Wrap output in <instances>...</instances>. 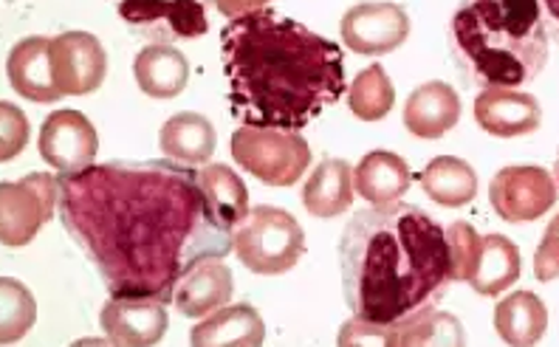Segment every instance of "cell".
I'll use <instances>...</instances> for the list:
<instances>
[{
    "mask_svg": "<svg viewBox=\"0 0 559 347\" xmlns=\"http://www.w3.org/2000/svg\"><path fill=\"white\" fill-rule=\"evenodd\" d=\"M396 334H393V325H382V322H368L354 316L350 322H345L340 331V345H388L393 347Z\"/></svg>",
    "mask_w": 559,
    "mask_h": 347,
    "instance_id": "1f68e13d",
    "label": "cell"
},
{
    "mask_svg": "<svg viewBox=\"0 0 559 347\" xmlns=\"http://www.w3.org/2000/svg\"><path fill=\"white\" fill-rule=\"evenodd\" d=\"M461 119V99L447 82H424L404 105V128L418 139H441Z\"/></svg>",
    "mask_w": 559,
    "mask_h": 347,
    "instance_id": "2e32d148",
    "label": "cell"
},
{
    "mask_svg": "<svg viewBox=\"0 0 559 347\" xmlns=\"http://www.w3.org/2000/svg\"><path fill=\"white\" fill-rule=\"evenodd\" d=\"M199 181L212 215L218 218L224 229L235 235V229L249 215V190H246L238 172L233 167H226V164H206L204 170L199 172Z\"/></svg>",
    "mask_w": 559,
    "mask_h": 347,
    "instance_id": "cb8c5ba5",
    "label": "cell"
},
{
    "mask_svg": "<svg viewBox=\"0 0 559 347\" xmlns=\"http://www.w3.org/2000/svg\"><path fill=\"white\" fill-rule=\"evenodd\" d=\"M554 181H557L559 187V153H557V161H554Z\"/></svg>",
    "mask_w": 559,
    "mask_h": 347,
    "instance_id": "d590c367",
    "label": "cell"
},
{
    "mask_svg": "<svg viewBox=\"0 0 559 347\" xmlns=\"http://www.w3.org/2000/svg\"><path fill=\"white\" fill-rule=\"evenodd\" d=\"M520 277V252L518 246L503 235H486L480 246L478 266L472 272L469 286L480 297H495L503 294L506 288L514 286Z\"/></svg>",
    "mask_w": 559,
    "mask_h": 347,
    "instance_id": "484cf974",
    "label": "cell"
},
{
    "mask_svg": "<svg viewBox=\"0 0 559 347\" xmlns=\"http://www.w3.org/2000/svg\"><path fill=\"white\" fill-rule=\"evenodd\" d=\"M60 220L110 297H153L164 306L199 263L235 249L199 172L173 158L91 164L60 176Z\"/></svg>",
    "mask_w": 559,
    "mask_h": 347,
    "instance_id": "6da1fadb",
    "label": "cell"
},
{
    "mask_svg": "<svg viewBox=\"0 0 559 347\" xmlns=\"http://www.w3.org/2000/svg\"><path fill=\"white\" fill-rule=\"evenodd\" d=\"M418 184L441 206H466L478 195V176L464 158L438 156L421 172Z\"/></svg>",
    "mask_w": 559,
    "mask_h": 347,
    "instance_id": "d4e9b609",
    "label": "cell"
},
{
    "mask_svg": "<svg viewBox=\"0 0 559 347\" xmlns=\"http://www.w3.org/2000/svg\"><path fill=\"white\" fill-rule=\"evenodd\" d=\"M7 74L12 88L28 103H57L62 91L51 69V40L48 37H26L9 51Z\"/></svg>",
    "mask_w": 559,
    "mask_h": 347,
    "instance_id": "9a60e30c",
    "label": "cell"
},
{
    "mask_svg": "<svg viewBox=\"0 0 559 347\" xmlns=\"http://www.w3.org/2000/svg\"><path fill=\"white\" fill-rule=\"evenodd\" d=\"M266 339V325L258 308L224 306L192 327L190 342L195 347H258Z\"/></svg>",
    "mask_w": 559,
    "mask_h": 347,
    "instance_id": "ac0fdd59",
    "label": "cell"
},
{
    "mask_svg": "<svg viewBox=\"0 0 559 347\" xmlns=\"http://www.w3.org/2000/svg\"><path fill=\"white\" fill-rule=\"evenodd\" d=\"M221 65L233 116L252 128L300 133L345 94L342 48L274 9L226 23Z\"/></svg>",
    "mask_w": 559,
    "mask_h": 347,
    "instance_id": "7a4b0ae2",
    "label": "cell"
},
{
    "mask_svg": "<svg viewBox=\"0 0 559 347\" xmlns=\"http://www.w3.org/2000/svg\"><path fill=\"white\" fill-rule=\"evenodd\" d=\"M447 240H450L452 283H469L472 272H475V266H478L484 238H480L472 224H466V220H455V224L447 229Z\"/></svg>",
    "mask_w": 559,
    "mask_h": 347,
    "instance_id": "f546056e",
    "label": "cell"
},
{
    "mask_svg": "<svg viewBox=\"0 0 559 347\" xmlns=\"http://www.w3.org/2000/svg\"><path fill=\"white\" fill-rule=\"evenodd\" d=\"M396 91L382 65H368L356 74L348 88V108L361 122H379L393 110Z\"/></svg>",
    "mask_w": 559,
    "mask_h": 347,
    "instance_id": "83f0119b",
    "label": "cell"
},
{
    "mask_svg": "<svg viewBox=\"0 0 559 347\" xmlns=\"http://www.w3.org/2000/svg\"><path fill=\"white\" fill-rule=\"evenodd\" d=\"M235 279L233 272L221 260H204L192 268L176 288V308L178 313H185L190 320H201L210 316L226 302L233 300Z\"/></svg>",
    "mask_w": 559,
    "mask_h": 347,
    "instance_id": "e0dca14e",
    "label": "cell"
},
{
    "mask_svg": "<svg viewBox=\"0 0 559 347\" xmlns=\"http://www.w3.org/2000/svg\"><path fill=\"white\" fill-rule=\"evenodd\" d=\"M396 342L393 347H421V345H438V347H457L464 345V327L452 313L438 311L436 306L424 308V311L413 313L407 320L393 325Z\"/></svg>",
    "mask_w": 559,
    "mask_h": 347,
    "instance_id": "4316f807",
    "label": "cell"
},
{
    "mask_svg": "<svg viewBox=\"0 0 559 347\" xmlns=\"http://www.w3.org/2000/svg\"><path fill=\"white\" fill-rule=\"evenodd\" d=\"M548 327V308L532 291L509 294L506 300L495 308V331L506 345L528 347L537 345L546 336Z\"/></svg>",
    "mask_w": 559,
    "mask_h": 347,
    "instance_id": "603a6c76",
    "label": "cell"
},
{
    "mask_svg": "<svg viewBox=\"0 0 559 347\" xmlns=\"http://www.w3.org/2000/svg\"><path fill=\"white\" fill-rule=\"evenodd\" d=\"M233 158L263 184L292 187L308 170L311 151L297 130L243 124L233 136Z\"/></svg>",
    "mask_w": 559,
    "mask_h": 347,
    "instance_id": "8992f818",
    "label": "cell"
},
{
    "mask_svg": "<svg viewBox=\"0 0 559 347\" xmlns=\"http://www.w3.org/2000/svg\"><path fill=\"white\" fill-rule=\"evenodd\" d=\"M51 69L62 94L85 96L108 76V55L88 32H62L51 37Z\"/></svg>",
    "mask_w": 559,
    "mask_h": 347,
    "instance_id": "8fae6325",
    "label": "cell"
},
{
    "mask_svg": "<svg viewBox=\"0 0 559 347\" xmlns=\"http://www.w3.org/2000/svg\"><path fill=\"white\" fill-rule=\"evenodd\" d=\"M475 119L498 139L528 136L543 124V108L532 94L518 88H486L475 99Z\"/></svg>",
    "mask_w": 559,
    "mask_h": 347,
    "instance_id": "5bb4252c",
    "label": "cell"
},
{
    "mask_svg": "<svg viewBox=\"0 0 559 347\" xmlns=\"http://www.w3.org/2000/svg\"><path fill=\"white\" fill-rule=\"evenodd\" d=\"M40 156L60 176L88 170L99 153V136L80 110H55L40 128Z\"/></svg>",
    "mask_w": 559,
    "mask_h": 347,
    "instance_id": "30bf717a",
    "label": "cell"
},
{
    "mask_svg": "<svg viewBox=\"0 0 559 347\" xmlns=\"http://www.w3.org/2000/svg\"><path fill=\"white\" fill-rule=\"evenodd\" d=\"M543 7V17H546L548 37L559 43V0H539Z\"/></svg>",
    "mask_w": 559,
    "mask_h": 347,
    "instance_id": "e575fe53",
    "label": "cell"
},
{
    "mask_svg": "<svg viewBox=\"0 0 559 347\" xmlns=\"http://www.w3.org/2000/svg\"><path fill=\"white\" fill-rule=\"evenodd\" d=\"M272 0H215V9L226 17H240V14L258 12V9H266Z\"/></svg>",
    "mask_w": 559,
    "mask_h": 347,
    "instance_id": "836d02e7",
    "label": "cell"
},
{
    "mask_svg": "<svg viewBox=\"0 0 559 347\" xmlns=\"http://www.w3.org/2000/svg\"><path fill=\"white\" fill-rule=\"evenodd\" d=\"M110 345L151 347L167 334V308L153 297H110L99 313Z\"/></svg>",
    "mask_w": 559,
    "mask_h": 347,
    "instance_id": "4fadbf2b",
    "label": "cell"
},
{
    "mask_svg": "<svg viewBox=\"0 0 559 347\" xmlns=\"http://www.w3.org/2000/svg\"><path fill=\"white\" fill-rule=\"evenodd\" d=\"M534 277L539 283H551L559 277V215L548 224L546 238L534 254Z\"/></svg>",
    "mask_w": 559,
    "mask_h": 347,
    "instance_id": "d6a6232c",
    "label": "cell"
},
{
    "mask_svg": "<svg viewBox=\"0 0 559 347\" xmlns=\"http://www.w3.org/2000/svg\"><path fill=\"white\" fill-rule=\"evenodd\" d=\"M354 167L342 158H325L302 187V204L314 218H336L354 204Z\"/></svg>",
    "mask_w": 559,
    "mask_h": 347,
    "instance_id": "ffe728a7",
    "label": "cell"
},
{
    "mask_svg": "<svg viewBox=\"0 0 559 347\" xmlns=\"http://www.w3.org/2000/svg\"><path fill=\"white\" fill-rule=\"evenodd\" d=\"M37 320V302L23 283L3 277L0 283V342L12 345L32 331Z\"/></svg>",
    "mask_w": 559,
    "mask_h": 347,
    "instance_id": "f1b7e54d",
    "label": "cell"
},
{
    "mask_svg": "<svg viewBox=\"0 0 559 347\" xmlns=\"http://www.w3.org/2000/svg\"><path fill=\"white\" fill-rule=\"evenodd\" d=\"M60 210V178L32 172L0 187V238L3 246H26Z\"/></svg>",
    "mask_w": 559,
    "mask_h": 347,
    "instance_id": "52a82bcc",
    "label": "cell"
},
{
    "mask_svg": "<svg viewBox=\"0 0 559 347\" xmlns=\"http://www.w3.org/2000/svg\"><path fill=\"white\" fill-rule=\"evenodd\" d=\"M342 291L359 320L396 325L432 308L452 283L447 229L416 204H373L340 240Z\"/></svg>",
    "mask_w": 559,
    "mask_h": 347,
    "instance_id": "3957f363",
    "label": "cell"
},
{
    "mask_svg": "<svg viewBox=\"0 0 559 347\" xmlns=\"http://www.w3.org/2000/svg\"><path fill=\"white\" fill-rule=\"evenodd\" d=\"M407 37L409 17L399 3H359L342 17V40L356 55H390Z\"/></svg>",
    "mask_w": 559,
    "mask_h": 347,
    "instance_id": "7c38bea8",
    "label": "cell"
},
{
    "mask_svg": "<svg viewBox=\"0 0 559 347\" xmlns=\"http://www.w3.org/2000/svg\"><path fill=\"white\" fill-rule=\"evenodd\" d=\"M450 55L466 88H520L548 65L539 0H461L450 21Z\"/></svg>",
    "mask_w": 559,
    "mask_h": 347,
    "instance_id": "277c9868",
    "label": "cell"
},
{
    "mask_svg": "<svg viewBox=\"0 0 559 347\" xmlns=\"http://www.w3.org/2000/svg\"><path fill=\"white\" fill-rule=\"evenodd\" d=\"M133 76L153 99H173L190 82V62L173 43H151L133 60Z\"/></svg>",
    "mask_w": 559,
    "mask_h": 347,
    "instance_id": "d6986e66",
    "label": "cell"
},
{
    "mask_svg": "<svg viewBox=\"0 0 559 347\" xmlns=\"http://www.w3.org/2000/svg\"><path fill=\"white\" fill-rule=\"evenodd\" d=\"M28 144V119L17 105H0V158L12 161Z\"/></svg>",
    "mask_w": 559,
    "mask_h": 347,
    "instance_id": "4dcf8cb0",
    "label": "cell"
},
{
    "mask_svg": "<svg viewBox=\"0 0 559 347\" xmlns=\"http://www.w3.org/2000/svg\"><path fill=\"white\" fill-rule=\"evenodd\" d=\"M409 167L390 151H373L354 170V190L370 204H393L409 190Z\"/></svg>",
    "mask_w": 559,
    "mask_h": 347,
    "instance_id": "44dd1931",
    "label": "cell"
},
{
    "mask_svg": "<svg viewBox=\"0 0 559 347\" xmlns=\"http://www.w3.org/2000/svg\"><path fill=\"white\" fill-rule=\"evenodd\" d=\"M235 254L254 274H286L306 254V235L286 210L260 204L235 229Z\"/></svg>",
    "mask_w": 559,
    "mask_h": 347,
    "instance_id": "5b68a950",
    "label": "cell"
},
{
    "mask_svg": "<svg viewBox=\"0 0 559 347\" xmlns=\"http://www.w3.org/2000/svg\"><path fill=\"white\" fill-rule=\"evenodd\" d=\"M119 17L151 43L195 40L210 32L206 0H114Z\"/></svg>",
    "mask_w": 559,
    "mask_h": 347,
    "instance_id": "ba28073f",
    "label": "cell"
},
{
    "mask_svg": "<svg viewBox=\"0 0 559 347\" xmlns=\"http://www.w3.org/2000/svg\"><path fill=\"white\" fill-rule=\"evenodd\" d=\"M559 187L554 176L534 164L503 167L491 178L489 201L500 218L509 224H528L543 218L557 204Z\"/></svg>",
    "mask_w": 559,
    "mask_h": 347,
    "instance_id": "9c48e42d",
    "label": "cell"
},
{
    "mask_svg": "<svg viewBox=\"0 0 559 347\" xmlns=\"http://www.w3.org/2000/svg\"><path fill=\"white\" fill-rule=\"evenodd\" d=\"M162 151L173 158V161L190 164V167H199V164H206L215 153V144H218V136H215V128L206 116L192 113V110H185V113L170 116L162 128Z\"/></svg>",
    "mask_w": 559,
    "mask_h": 347,
    "instance_id": "7402d4cb",
    "label": "cell"
}]
</instances>
